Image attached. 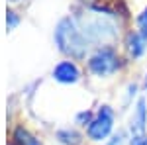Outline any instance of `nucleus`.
Returning <instances> with one entry per match:
<instances>
[{"instance_id": "6", "label": "nucleus", "mask_w": 147, "mask_h": 145, "mask_svg": "<svg viewBox=\"0 0 147 145\" xmlns=\"http://www.w3.org/2000/svg\"><path fill=\"white\" fill-rule=\"evenodd\" d=\"M145 123H147V110H145V100L141 98L137 102L136 114L131 118V135L145 134Z\"/></svg>"}, {"instance_id": "12", "label": "nucleus", "mask_w": 147, "mask_h": 145, "mask_svg": "<svg viewBox=\"0 0 147 145\" xmlns=\"http://www.w3.org/2000/svg\"><path fill=\"white\" fill-rule=\"evenodd\" d=\"M129 145H147V135H145V134L131 135V139H129Z\"/></svg>"}, {"instance_id": "11", "label": "nucleus", "mask_w": 147, "mask_h": 145, "mask_svg": "<svg viewBox=\"0 0 147 145\" xmlns=\"http://www.w3.org/2000/svg\"><path fill=\"white\" fill-rule=\"evenodd\" d=\"M18 22H20V18L16 16V12H12V10L6 12V26H8V30H14L18 26Z\"/></svg>"}, {"instance_id": "4", "label": "nucleus", "mask_w": 147, "mask_h": 145, "mask_svg": "<svg viewBox=\"0 0 147 145\" xmlns=\"http://www.w3.org/2000/svg\"><path fill=\"white\" fill-rule=\"evenodd\" d=\"M112 125H114V114L110 110V106H102L96 114V118L88 123V137L92 141H102L112 132Z\"/></svg>"}, {"instance_id": "8", "label": "nucleus", "mask_w": 147, "mask_h": 145, "mask_svg": "<svg viewBox=\"0 0 147 145\" xmlns=\"http://www.w3.org/2000/svg\"><path fill=\"white\" fill-rule=\"evenodd\" d=\"M14 139H16V143H18V145H41L39 139H35L32 134H28L24 127H16V132H14Z\"/></svg>"}, {"instance_id": "13", "label": "nucleus", "mask_w": 147, "mask_h": 145, "mask_svg": "<svg viewBox=\"0 0 147 145\" xmlns=\"http://www.w3.org/2000/svg\"><path fill=\"white\" fill-rule=\"evenodd\" d=\"M77 120H79V122H86V123H90V122H92V120H90V112H80Z\"/></svg>"}, {"instance_id": "7", "label": "nucleus", "mask_w": 147, "mask_h": 145, "mask_svg": "<svg viewBox=\"0 0 147 145\" xmlns=\"http://www.w3.org/2000/svg\"><path fill=\"white\" fill-rule=\"evenodd\" d=\"M127 49H129V53L134 57H139L143 55V51H145V39L141 37V34H127Z\"/></svg>"}, {"instance_id": "5", "label": "nucleus", "mask_w": 147, "mask_h": 145, "mask_svg": "<svg viewBox=\"0 0 147 145\" xmlns=\"http://www.w3.org/2000/svg\"><path fill=\"white\" fill-rule=\"evenodd\" d=\"M79 77H80L79 69L71 61H61L53 69V78H55L57 82H63V84H73V82L79 80Z\"/></svg>"}, {"instance_id": "14", "label": "nucleus", "mask_w": 147, "mask_h": 145, "mask_svg": "<svg viewBox=\"0 0 147 145\" xmlns=\"http://www.w3.org/2000/svg\"><path fill=\"white\" fill-rule=\"evenodd\" d=\"M108 145H122V135L118 134V135H114L112 139H110V143Z\"/></svg>"}, {"instance_id": "9", "label": "nucleus", "mask_w": 147, "mask_h": 145, "mask_svg": "<svg viewBox=\"0 0 147 145\" xmlns=\"http://www.w3.org/2000/svg\"><path fill=\"white\" fill-rule=\"evenodd\" d=\"M57 139L65 145H79L80 143V135L75 129H61V132H57Z\"/></svg>"}, {"instance_id": "15", "label": "nucleus", "mask_w": 147, "mask_h": 145, "mask_svg": "<svg viewBox=\"0 0 147 145\" xmlns=\"http://www.w3.org/2000/svg\"><path fill=\"white\" fill-rule=\"evenodd\" d=\"M145 90H147V78H145Z\"/></svg>"}, {"instance_id": "16", "label": "nucleus", "mask_w": 147, "mask_h": 145, "mask_svg": "<svg viewBox=\"0 0 147 145\" xmlns=\"http://www.w3.org/2000/svg\"><path fill=\"white\" fill-rule=\"evenodd\" d=\"M14 2H16V0H14Z\"/></svg>"}, {"instance_id": "1", "label": "nucleus", "mask_w": 147, "mask_h": 145, "mask_svg": "<svg viewBox=\"0 0 147 145\" xmlns=\"http://www.w3.org/2000/svg\"><path fill=\"white\" fill-rule=\"evenodd\" d=\"M77 26L80 28L82 35L86 37V41L92 43H104V41H110L116 37V24L96 10H88L82 12L77 16Z\"/></svg>"}, {"instance_id": "3", "label": "nucleus", "mask_w": 147, "mask_h": 145, "mask_svg": "<svg viewBox=\"0 0 147 145\" xmlns=\"http://www.w3.org/2000/svg\"><path fill=\"white\" fill-rule=\"evenodd\" d=\"M118 67H120V59H118V53L114 51L112 47L98 49L90 57V61H88V69L94 75H98V77L112 75L114 71H118Z\"/></svg>"}, {"instance_id": "2", "label": "nucleus", "mask_w": 147, "mask_h": 145, "mask_svg": "<svg viewBox=\"0 0 147 145\" xmlns=\"http://www.w3.org/2000/svg\"><path fill=\"white\" fill-rule=\"evenodd\" d=\"M55 41L59 45V49L69 57H75L80 59L86 53V47L88 41L86 37L82 35L80 28L77 26V22L73 18H63L61 22L57 24L55 28Z\"/></svg>"}, {"instance_id": "10", "label": "nucleus", "mask_w": 147, "mask_h": 145, "mask_svg": "<svg viewBox=\"0 0 147 145\" xmlns=\"http://www.w3.org/2000/svg\"><path fill=\"white\" fill-rule=\"evenodd\" d=\"M137 26H139V34H141V37L147 41V8L137 16Z\"/></svg>"}]
</instances>
